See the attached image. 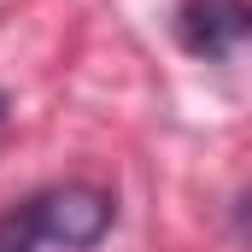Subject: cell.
<instances>
[{
    "label": "cell",
    "instance_id": "obj_1",
    "mask_svg": "<svg viewBox=\"0 0 252 252\" xmlns=\"http://www.w3.org/2000/svg\"><path fill=\"white\" fill-rule=\"evenodd\" d=\"M30 211H35L41 247L53 241V247H64V252H88L106 229H112V199L100 188H82V182L53 188V193H35Z\"/></svg>",
    "mask_w": 252,
    "mask_h": 252
},
{
    "label": "cell",
    "instance_id": "obj_2",
    "mask_svg": "<svg viewBox=\"0 0 252 252\" xmlns=\"http://www.w3.org/2000/svg\"><path fill=\"white\" fill-rule=\"evenodd\" d=\"M247 0H182L176 12V41L193 59H235L247 41Z\"/></svg>",
    "mask_w": 252,
    "mask_h": 252
},
{
    "label": "cell",
    "instance_id": "obj_3",
    "mask_svg": "<svg viewBox=\"0 0 252 252\" xmlns=\"http://www.w3.org/2000/svg\"><path fill=\"white\" fill-rule=\"evenodd\" d=\"M41 247V229H35V211L30 205H12L0 217V252H35Z\"/></svg>",
    "mask_w": 252,
    "mask_h": 252
},
{
    "label": "cell",
    "instance_id": "obj_4",
    "mask_svg": "<svg viewBox=\"0 0 252 252\" xmlns=\"http://www.w3.org/2000/svg\"><path fill=\"white\" fill-rule=\"evenodd\" d=\"M0 118H6V94H0Z\"/></svg>",
    "mask_w": 252,
    "mask_h": 252
}]
</instances>
